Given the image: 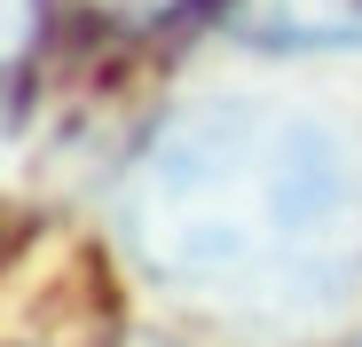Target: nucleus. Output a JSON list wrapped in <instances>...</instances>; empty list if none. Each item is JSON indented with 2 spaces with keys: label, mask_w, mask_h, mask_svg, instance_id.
<instances>
[{
  "label": "nucleus",
  "mask_w": 362,
  "mask_h": 347,
  "mask_svg": "<svg viewBox=\"0 0 362 347\" xmlns=\"http://www.w3.org/2000/svg\"><path fill=\"white\" fill-rule=\"evenodd\" d=\"M118 237L181 300L299 324L362 276V166L276 103H189L134 158Z\"/></svg>",
  "instance_id": "1"
},
{
  "label": "nucleus",
  "mask_w": 362,
  "mask_h": 347,
  "mask_svg": "<svg viewBox=\"0 0 362 347\" xmlns=\"http://www.w3.org/2000/svg\"><path fill=\"white\" fill-rule=\"evenodd\" d=\"M221 24L276 55L362 47V0H221Z\"/></svg>",
  "instance_id": "2"
},
{
  "label": "nucleus",
  "mask_w": 362,
  "mask_h": 347,
  "mask_svg": "<svg viewBox=\"0 0 362 347\" xmlns=\"http://www.w3.org/2000/svg\"><path fill=\"white\" fill-rule=\"evenodd\" d=\"M181 8H197V0H95V16H110V24H165Z\"/></svg>",
  "instance_id": "3"
}]
</instances>
